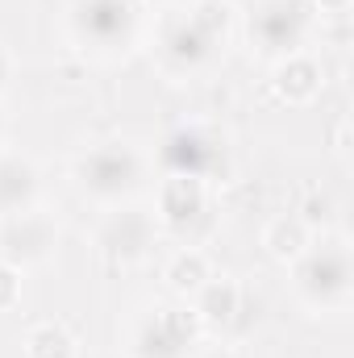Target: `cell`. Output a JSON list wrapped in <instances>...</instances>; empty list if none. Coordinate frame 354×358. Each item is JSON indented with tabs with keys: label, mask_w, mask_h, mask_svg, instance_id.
I'll return each instance as SVG.
<instances>
[{
	"label": "cell",
	"mask_w": 354,
	"mask_h": 358,
	"mask_svg": "<svg viewBox=\"0 0 354 358\" xmlns=\"http://www.w3.org/2000/svg\"><path fill=\"white\" fill-rule=\"evenodd\" d=\"M263 246H267L271 259L292 263V259H300L304 246H309V225H304L300 217H275L263 229Z\"/></svg>",
	"instance_id": "7c38bea8"
},
{
	"label": "cell",
	"mask_w": 354,
	"mask_h": 358,
	"mask_svg": "<svg viewBox=\"0 0 354 358\" xmlns=\"http://www.w3.org/2000/svg\"><path fill=\"white\" fill-rule=\"evenodd\" d=\"M204 279H208V259L200 250H179L176 259L167 263V283L176 292H196Z\"/></svg>",
	"instance_id": "5bb4252c"
},
{
	"label": "cell",
	"mask_w": 354,
	"mask_h": 358,
	"mask_svg": "<svg viewBox=\"0 0 354 358\" xmlns=\"http://www.w3.org/2000/svg\"><path fill=\"white\" fill-rule=\"evenodd\" d=\"M13 300H17V271H13V263L0 259V308H8Z\"/></svg>",
	"instance_id": "9a60e30c"
},
{
	"label": "cell",
	"mask_w": 354,
	"mask_h": 358,
	"mask_svg": "<svg viewBox=\"0 0 354 358\" xmlns=\"http://www.w3.org/2000/svg\"><path fill=\"white\" fill-rule=\"evenodd\" d=\"M4 80H8V55L0 50V84H4Z\"/></svg>",
	"instance_id": "ac0fdd59"
},
{
	"label": "cell",
	"mask_w": 354,
	"mask_h": 358,
	"mask_svg": "<svg viewBox=\"0 0 354 358\" xmlns=\"http://www.w3.org/2000/svg\"><path fill=\"white\" fill-rule=\"evenodd\" d=\"M159 208L171 229H187L204 213V179L196 176H171L159 192Z\"/></svg>",
	"instance_id": "ba28073f"
},
{
	"label": "cell",
	"mask_w": 354,
	"mask_h": 358,
	"mask_svg": "<svg viewBox=\"0 0 354 358\" xmlns=\"http://www.w3.org/2000/svg\"><path fill=\"white\" fill-rule=\"evenodd\" d=\"M300 296L313 300V304H338L351 287V259H346V246L334 242V246H321L313 250L304 263H300Z\"/></svg>",
	"instance_id": "277c9868"
},
{
	"label": "cell",
	"mask_w": 354,
	"mask_h": 358,
	"mask_svg": "<svg viewBox=\"0 0 354 358\" xmlns=\"http://www.w3.org/2000/svg\"><path fill=\"white\" fill-rule=\"evenodd\" d=\"M155 4H171V0H155Z\"/></svg>",
	"instance_id": "ffe728a7"
},
{
	"label": "cell",
	"mask_w": 354,
	"mask_h": 358,
	"mask_svg": "<svg viewBox=\"0 0 354 358\" xmlns=\"http://www.w3.org/2000/svg\"><path fill=\"white\" fill-rule=\"evenodd\" d=\"M0 138H4V117H0Z\"/></svg>",
	"instance_id": "d6986e66"
},
{
	"label": "cell",
	"mask_w": 354,
	"mask_h": 358,
	"mask_svg": "<svg viewBox=\"0 0 354 358\" xmlns=\"http://www.w3.org/2000/svg\"><path fill=\"white\" fill-rule=\"evenodd\" d=\"M76 25L96 46H113L117 38L125 42L134 29V4L129 0H84L76 13Z\"/></svg>",
	"instance_id": "52a82bcc"
},
{
	"label": "cell",
	"mask_w": 354,
	"mask_h": 358,
	"mask_svg": "<svg viewBox=\"0 0 354 358\" xmlns=\"http://www.w3.org/2000/svg\"><path fill=\"white\" fill-rule=\"evenodd\" d=\"M321 8H330V13H346L351 8V0H317Z\"/></svg>",
	"instance_id": "e0dca14e"
},
{
	"label": "cell",
	"mask_w": 354,
	"mask_h": 358,
	"mask_svg": "<svg viewBox=\"0 0 354 358\" xmlns=\"http://www.w3.org/2000/svg\"><path fill=\"white\" fill-rule=\"evenodd\" d=\"M325 217H330V200H325V196H313V200H309V213H304L300 221H304V225H317V221H325Z\"/></svg>",
	"instance_id": "2e32d148"
},
{
	"label": "cell",
	"mask_w": 354,
	"mask_h": 358,
	"mask_svg": "<svg viewBox=\"0 0 354 358\" xmlns=\"http://www.w3.org/2000/svg\"><path fill=\"white\" fill-rule=\"evenodd\" d=\"M25 355L29 358H76V338L67 334V325L46 321L25 338Z\"/></svg>",
	"instance_id": "4fadbf2b"
},
{
	"label": "cell",
	"mask_w": 354,
	"mask_h": 358,
	"mask_svg": "<svg viewBox=\"0 0 354 358\" xmlns=\"http://www.w3.org/2000/svg\"><path fill=\"white\" fill-rule=\"evenodd\" d=\"M55 221L38 208L8 213L0 225V255L4 263H42L55 250Z\"/></svg>",
	"instance_id": "3957f363"
},
{
	"label": "cell",
	"mask_w": 354,
	"mask_h": 358,
	"mask_svg": "<svg viewBox=\"0 0 354 358\" xmlns=\"http://www.w3.org/2000/svg\"><path fill=\"white\" fill-rule=\"evenodd\" d=\"M200 334V317L183 313V308H150V317L142 321V334L134 342V350L142 358H183L196 346Z\"/></svg>",
	"instance_id": "6da1fadb"
},
{
	"label": "cell",
	"mask_w": 354,
	"mask_h": 358,
	"mask_svg": "<svg viewBox=\"0 0 354 358\" xmlns=\"http://www.w3.org/2000/svg\"><path fill=\"white\" fill-rule=\"evenodd\" d=\"M34 192H38L34 167H29L25 159H17V155H4V159H0V217L29 208Z\"/></svg>",
	"instance_id": "9c48e42d"
},
{
	"label": "cell",
	"mask_w": 354,
	"mask_h": 358,
	"mask_svg": "<svg viewBox=\"0 0 354 358\" xmlns=\"http://www.w3.org/2000/svg\"><path fill=\"white\" fill-rule=\"evenodd\" d=\"M100 246H104L113 259H121V263L142 259L146 246H150V217L138 213V208H117V213H108L104 225H100Z\"/></svg>",
	"instance_id": "8992f818"
},
{
	"label": "cell",
	"mask_w": 354,
	"mask_h": 358,
	"mask_svg": "<svg viewBox=\"0 0 354 358\" xmlns=\"http://www.w3.org/2000/svg\"><path fill=\"white\" fill-rule=\"evenodd\" d=\"M304 25H309L304 0H263L255 13V29L267 50H292L300 42Z\"/></svg>",
	"instance_id": "5b68a950"
},
{
	"label": "cell",
	"mask_w": 354,
	"mask_h": 358,
	"mask_svg": "<svg viewBox=\"0 0 354 358\" xmlns=\"http://www.w3.org/2000/svg\"><path fill=\"white\" fill-rule=\"evenodd\" d=\"M238 313V283L234 279H204L196 287V317L208 325H225Z\"/></svg>",
	"instance_id": "8fae6325"
},
{
	"label": "cell",
	"mask_w": 354,
	"mask_h": 358,
	"mask_svg": "<svg viewBox=\"0 0 354 358\" xmlns=\"http://www.w3.org/2000/svg\"><path fill=\"white\" fill-rule=\"evenodd\" d=\"M138 176H142V163H138V155H134L129 146H121V142L92 150L88 159L80 163V183H84V192L100 196V200L125 196V192L138 183Z\"/></svg>",
	"instance_id": "7a4b0ae2"
},
{
	"label": "cell",
	"mask_w": 354,
	"mask_h": 358,
	"mask_svg": "<svg viewBox=\"0 0 354 358\" xmlns=\"http://www.w3.org/2000/svg\"><path fill=\"white\" fill-rule=\"evenodd\" d=\"M317 88H321V67L313 59H304V55H288V63L275 71V92L283 100H292V104L313 100Z\"/></svg>",
	"instance_id": "30bf717a"
}]
</instances>
